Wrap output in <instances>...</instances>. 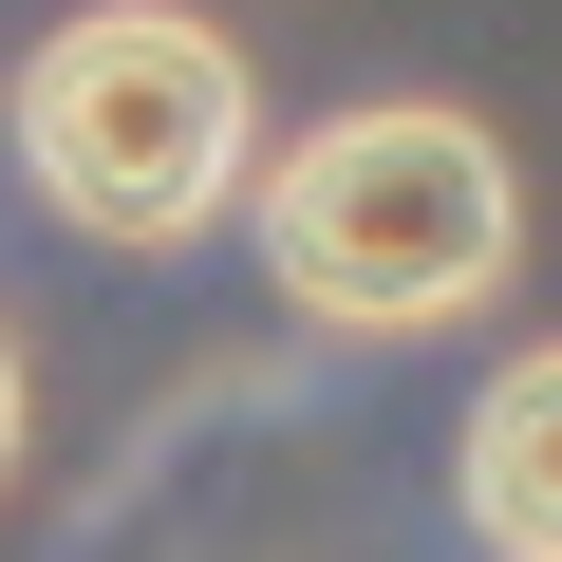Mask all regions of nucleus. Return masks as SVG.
<instances>
[{
    "mask_svg": "<svg viewBox=\"0 0 562 562\" xmlns=\"http://www.w3.org/2000/svg\"><path fill=\"white\" fill-rule=\"evenodd\" d=\"M244 225H262V281L301 319H338V338H450L525 262V169L469 113H431V94H357V113L281 132L244 169Z\"/></svg>",
    "mask_w": 562,
    "mask_h": 562,
    "instance_id": "nucleus-1",
    "label": "nucleus"
},
{
    "mask_svg": "<svg viewBox=\"0 0 562 562\" xmlns=\"http://www.w3.org/2000/svg\"><path fill=\"white\" fill-rule=\"evenodd\" d=\"M0 113H20L38 206L76 244H113V262L206 244L244 206V169H262V76H244L225 20H188V0H94V20H57Z\"/></svg>",
    "mask_w": 562,
    "mask_h": 562,
    "instance_id": "nucleus-2",
    "label": "nucleus"
},
{
    "mask_svg": "<svg viewBox=\"0 0 562 562\" xmlns=\"http://www.w3.org/2000/svg\"><path fill=\"white\" fill-rule=\"evenodd\" d=\"M450 506H469V543L562 562V338L506 357V375L469 394V431H450Z\"/></svg>",
    "mask_w": 562,
    "mask_h": 562,
    "instance_id": "nucleus-3",
    "label": "nucleus"
},
{
    "mask_svg": "<svg viewBox=\"0 0 562 562\" xmlns=\"http://www.w3.org/2000/svg\"><path fill=\"white\" fill-rule=\"evenodd\" d=\"M20 413H38V394H20V338H0V487H20Z\"/></svg>",
    "mask_w": 562,
    "mask_h": 562,
    "instance_id": "nucleus-4",
    "label": "nucleus"
}]
</instances>
